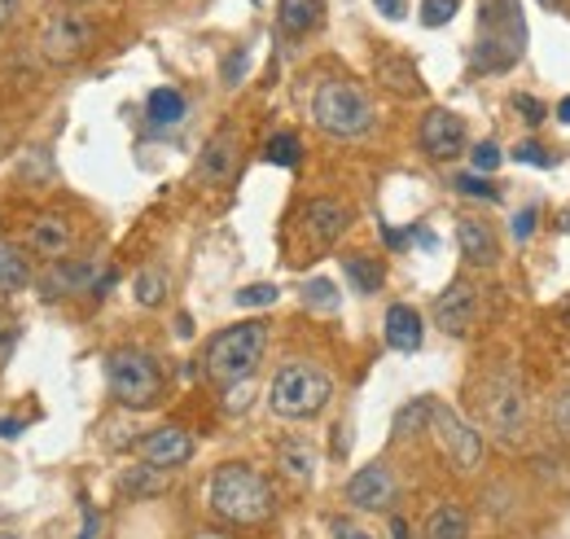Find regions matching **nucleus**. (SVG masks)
Segmentation results:
<instances>
[{
    "label": "nucleus",
    "instance_id": "nucleus-1",
    "mask_svg": "<svg viewBox=\"0 0 570 539\" xmlns=\"http://www.w3.org/2000/svg\"><path fill=\"white\" fill-rule=\"evenodd\" d=\"M207 504L219 522L233 527H259L277 513V491L264 473L246 461H228L212 473L207 482Z\"/></svg>",
    "mask_w": 570,
    "mask_h": 539
},
{
    "label": "nucleus",
    "instance_id": "nucleus-2",
    "mask_svg": "<svg viewBox=\"0 0 570 539\" xmlns=\"http://www.w3.org/2000/svg\"><path fill=\"white\" fill-rule=\"evenodd\" d=\"M264 351H268V325L264 321H242V325L219 330L207 342L203 369H207L215 386H242L264 364Z\"/></svg>",
    "mask_w": 570,
    "mask_h": 539
},
{
    "label": "nucleus",
    "instance_id": "nucleus-3",
    "mask_svg": "<svg viewBox=\"0 0 570 539\" xmlns=\"http://www.w3.org/2000/svg\"><path fill=\"white\" fill-rule=\"evenodd\" d=\"M312 119L325 136L360 140V136L373 133L377 110L356 79H321L312 92Z\"/></svg>",
    "mask_w": 570,
    "mask_h": 539
},
{
    "label": "nucleus",
    "instance_id": "nucleus-4",
    "mask_svg": "<svg viewBox=\"0 0 570 539\" xmlns=\"http://www.w3.org/2000/svg\"><path fill=\"white\" fill-rule=\"evenodd\" d=\"M527 49V22L518 0H479V70H509Z\"/></svg>",
    "mask_w": 570,
    "mask_h": 539
},
{
    "label": "nucleus",
    "instance_id": "nucleus-5",
    "mask_svg": "<svg viewBox=\"0 0 570 539\" xmlns=\"http://www.w3.org/2000/svg\"><path fill=\"white\" fill-rule=\"evenodd\" d=\"M330 400H334L330 373L316 369V364H303V360L282 364L277 378H273V386H268V408L282 421H307V416H316Z\"/></svg>",
    "mask_w": 570,
    "mask_h": 539
},
{
    "label": "nucleus",
    "instance_id": "nucleus-6",
    "mask_svg": "<svg viewBox=\"0 0 570 539\" xmlns=\"http://www.w3.org/2000/svg\"><path fill=\"white\" fill-rule=\"evenodd\" d=\"M474 408H479V425H488L504 448H513L527 425H531V408H527V391L513 373H492L483 378L479 395H474Z\"/></svg>",
    "mask_w": 570,
    "mask_h": 539
},
{
    "label": "nucleus",
    "instance_id": "nucleus-7",
    "mask_svg": "<svg viewBox=\"0 0 570 539\" xmlns=\"http://www.w3.org/2000/svg\"><path fill=\"white\" fill-rule=\"evenodd\" d=\"M106 382H110V395L124 408H154L163 400V369L158 360L141 351V346H119L106 355Z\"/></svg>",
    "mask_w": 570,
    "mask_h": 539
},
{
    "label": "nucleus",
    "instance_id": "nucleus-8",
    "mask_svg": "<svg viewBox=\"0 0 570 539\" xmlns=\"http://www.w3.org/2000/svg\"><path fill=\"white\" fill-rule=\"evenodd\" d=\"M430 434L439 439V452L448 457V465L456 473H474L483 465V434L456 408L434 400V408H430Z\"/></svg>",
    "mask_w": 570,
    "mask_h": 539
},
{
    "label": "nucleus",
    "instance_id": "nucleus-9",
    "mask_svg": "<svg viewBox=\"0 0 570 539\" xmlns=\"http://www.w3.org/2000/svg\"><path fill=\"white\" fill-rule=\"evenodd\" d=\"M92 40H97V27H92V18H83V13H58V18H49V22L40 27V53H45V62H53V67L79 62V58L92 49Z\"/></svg>",
    "mask_w": 570,
    "mask_h": 539
},
{
    "label": "nucleus",
    "instance_id": "nucleus-10",
    "mask_svg": "<svg viewBox=\"0 0 570 539\" xmlns=\"http://www.w3.org/2000/svg\"><path fill=\"white\" fill-rule=\"evenodd\" d=\"M417 145H422V154L434 158V163H452V158H461L465 145H470L465 119L452 115V110H443V106H434V110L422 115V124H417Z\"/></svg>",
    "mask_w": 570,
    "mask_h": 539
},
{
    "label": "nucleus",
    "instance_id": "nucleus-11",
    "mask_svg": "<svg viewBox=\"0 0 570 539\" xmlns=\"http://www.w3.org/2000/svg\"><path fill=\"white\" fill-rule=\"evenodd\" d=\"M347 504L360 509V513H391L395 509V500H400V482H395V473L391 465H382V461H373V465H364L347 478Z\"/></svg>",
    "mask_w": 570,
    "mask_h": 539
},
{
    "label": "nucleus",
    "instance_id": "nucleus-12",
    "mask_svg": "<svg viewBox=\"0 0 570 539\" xmlns=\"http://www.w3.org/2000/svg\"><path fill=\"white\" fill-rule=\"evenodd\" d=\"M479 321V285L456 276L439 298H434V325L448 337H465Z\"/></svg>",
    "mask_w": 570,
    "mask_h": 539
},
{
    "label": "nucleus",
    "instance_id": "nucleus-13",
    "mask_svg": "<svg viewBox=\"0 0 570 539\" xmlns=\"http://www.w3.org/2000/svg\"><path fill=\"white\" fill-rule=\"evenodd\" d=\"M347 224H352V206L338 203V198H312V203L303 206V233H307V242L316 246L312 255L330 251V246L347 233Z\"/></svg>",
    "mask_w": 570,
    "mask_h": 539
},
{
    "label": "nucleus",
    "instance_id": "nucleus-14",
    "mask_svg": "<svg viewBox=\"0 0 570 539\" xmlns=\"http://www.w3.org/2000/svg\"><path fill=\"white\" fill-rule=\"evenodd\" d=\"M237 163H242V136H237V128H219V133L203 145L198 180H203V185H228V180L237 176Z\"/></svg>",
    "mask_w": 570,
    "mask_h": 539
},
{
    "label": "nucleus",
    "instance_id": "nucleus-15",
    "mask_svg": "<svg viewBox=\"0 0 570 539\" xmlns=\"http://www.w3.org/2000/svg\"><path fill=\"white\" fill-rule=\"evenodd\" d=\"M137 457L154 470H180L194 457V439L180 425H158L154 434H145L137 443Z\"/></svg>",
    "mask_w": 570,
    "mask_h": 539
},
{
    "label": "nucleus",
    "instance_id": "nucleus-16",
    "mask_svg": "<svg viewBox=\"0 0 570 539\" xmlns=\"http://www.w3.org/2000/svg\"><path fill=\"white\" fill-rule=\"evenodd\" d=\"M456 246H461L465 264H474V268H497L500 242H497V228H492L488 219H461V224H456Z\"/></svg>",
    "mask_w": 570,
    "mask_h": 539
},
{
    "label": "nucleus",
    "instance_id": "nucleus-17",
    "mask_svg": "<svg viewBox=\"0 0 570 539\" xmlns=\"http://www.w3.org/2000/svg\"><path fill=\"white\" fill-rule=\"evenodd\" d=\"M382 334H386V346H391V351L413 355V351H422V342H426V321L417 316V307L395 303V307H386V325H382Z\"/></svg>",
    "mask_w": 570,
    "mask_h": 539
},
{
    "label": "nucleus",
    "instance_id": "nucleus-18",
    "mask_svg": "<svg viewBox=\"0 0 570 539\" xmlns=\"http://www.w3.org/2000/svg\"><path fill=\"white\" fill-rule=\"evenodd\" d=\"M321 22H325V0H282L277 4V27L289 40L312 36Z\"/></svg>",
    "mask_w": 570,
    "mask_h": 539
},
{
    "label": "nucleus",
    "instance_id": "nucleus-19",
    "mask_svg": "<svg viewBox=\"0 0 570 539\" xmlns=\"http://www.w3.org/2000/svg\"><path fill=\"white\" fill-rule=\"evenodd\" d=\"M27 242H31V251H40V255H49V259H62V255L71 251L75 233L62 215H40V219L27 228Z\"/></svg>",
    "mask_w": 570,
    "mask_h": 539
},
{
    "label": "nucleus",
    "instance_id": "nucleus-20",
    "mask_svg": "<svg viewBox=\"0 0 570 539\" xmlns=\"http://www.w3.org/2000/svg\"><path fill=\"white\" fill-rule=\"evenodd\" d=\"M97 281L92 264H58V268L45 272V298H62V294H79Z\"/></svg>",
    "mask_w": 570,
    "mask_h": 539
},
{
    "label": "nucleus",
    "instance_id": "nucleus-21",
    "mask_svg": "<svg viewBox=\"0 0 570 539\" xmlns=\"http://www.w3.org/2000/svg\"><path fill=\"white\" fill-rule=\"evenodd\" d=\"M185 110H189V101H185V92H180V88H154V92H149V101H145V115H149V124H158V128L180 124V119H185Z\"/></svg>",
    "mask_w": 570,
    "mask_h": 539
},
{
    "label": "nucleus",
    "instance_id": "nucleus-22",
    "mask_svg": "<svg viewBox=\"0 0 570 539\" xmlns=\"http://www.w3.org/2000/svg\"><path fill=\"white\" fill-rule=\"evenodd\" d=\"M426 539H470V513L461 504H439L426 518Z\"/></svg>",
    "mask_w": 570,
    "mask_h": 539
},
{
    "label": "nucleus",
    "instance_id": "nucleus-23",
    "mask_svg": "<svg viewBox=\"0 0 570 539\" xmlns=\"http://www.w3.org/2000/svg\"><path fill=\"white\" fill-rule=\"evenodd\" d=\"M27 281H31V268H27L22 251L9 246V242H0V294H18V290H27Z\"/></svg>",
    "mask_w": 570,
    "mask_h": 539
},
{
    "label": "nucleus",
    "instance_id": "nucleus-24",
    "mask_svg": "<svg viewBox=\"0 0 570 539\" xmlns=\"http://www.w3.org/2000/svg\"><path fill=\"white\" fill-rule=\"evenodd\" d=\"M343 276L356 285L360 294H377L382 290V281H386V272L377 259H368V255H347L343 259Z\"/></svg>",
    "mask_w": 570,
    "mask_h": 539
},
{
    "label": "nucleus",
    "instance_id": "nucleus-25",
    "mask_svg": "<svg viewBox=\"0 0 570 539\" xmlns=\"http://www.w3.org/2000/svg\"><path fill=\"white\" fill-rule=\"evenodd\" d=\"M167 482H163V470H154V465H137V470H128L119 478V491L128 496V500H149V496H158Z\"/></svg>",
    "mask_w": 570,
    "mask_h": 539
},
{
    "label": "nucleus",
    "instance_id": "nucleus-26",
    "mask_svg": "<svg viewBox=\"0 0 570 539\" xmlns=\"http://www.w3.org/2000/svg\"><path fill=\"white\" fill-rule=\"evenodd\" d=\"M282 470L294 478V482H312V473H316V452L303 443V439H294V443H282Z\"/></svg>",
    "mask_w": 570,
    "mask_h": 539
},
{
    "label": "nucleus",
    "instance_id": "nucleus-27",
    "mask_svg": "<svg viewBox=\"0 0 570 539\" xmlns=\"http://www.w3.org/2000/svg\"><path fill=\"white\" fill-rule=\"evenodd\" d=\"M132 294H137V303H141V307H158V303H167V272L141 268L137 272V281H132Z\"/></svg>",
    "mask_w": 570,
    "mask_h": 539
},
{
    "label": "nucleus",
    "instance_id": "nucleus-28",
    "mask_svg": "<svg viewBox=\"0 0 570 539\" xmlns=\"http://www.w3.org/2000/svg\"><path fill=\"white\" fill-rule=\"evenodd\" d=\"M264 158H268L273 167H298V158H303V145H298V136H294V133H277L273 140H268Z\"/></svg>",
    "mask_w": 570,
    "mask_h": 539
},
{
    "label": "nucleus",
    "instance_id": "nucleus-29",
    "mask_svg": "<svg viewBox=\"0 0 570 539\" xmlns=\"http://www.w3.org/2000/svg\"><path fill=\"white\" fill-rule=\"evenodd\" d=\"M430 408L434 400H417V404H409L400 416H395V439H409V434H417V430H430Z\"/></svg>",
    "mask_w": 570,
    "mask_h": 539
},
{
    "label": "nucleus",
    "instance_id": "nucleus-30",
    "mask_svg": "<svg viewBox=\"0 0 570 539\" xmlns=\"http://www.w3.org/2000/svg\"><path fill=\"white\" fill-rule=\"evenodd\" d=\"M382 70H386L382 79H386V84H391L395 92H404V97L422 92V79H417V67H413V62H386Z\"/></svg>",
    "mask_w": 570,
    "mask_h": 539
},
{
    "label": "nucleus",
    "instance_id": "nucleus-31",
    "mask_svg": "<svg viewBox=\"0 0 570 539\" xmlns=\"http://www.w3.org/2000/svg\"><path fill=\"white\" fill-rule=\"evenodd\" d=\"M452 185H456V194H465V198H488V203L500 198V189L492 180H483V171H461V176H452Z\"/></svg>",
    "mask_w": 570,
    "mask_h": 539
},
{
    "label": "nucleus",
    "instance_id": "nucleus-32",
    "mask_svg": "<svg viewBox=\"0 0 570 539\" xmlns=\"http://www.w3.org/2000/svg\"><path fill=\"white\" fill-rule=\"evenodd\" d=\"M513 110H518V119H522L527 128H540V124L549 119V106H544L540 97H531V92H518V97H513Z\"/></svg>",
    "mask_w": 570,
    "mask_h": 539
},
{
    "label": "nucleus",
    "instance_id": "nucleus-33",
    "mask_svg": "<svg viewBox=\"0 0 570 539\" xmlns=\"http://www.w3.org/2000/svg\"><path fill=\"white\" fill-rule=\"evenodd\" d=\"M303 298H307L312 307H338V285L325 281V276H316V281L303 285Z\"/></svg>",
    "mask_w": 570,
    "mask_h": 539
},
{
    "label": "nucleus",
    "instance_id": "nucleus-34",
    "mask_svg": "<svg viewBox=\"0 0 570 539\" xmlns=\"http://www.w3.org/2000/svg\"><path fill=\"white\" fill-rule=\"evenodd\" d=\"M282 298V290L277 285H250V290H237V307H273Z\"/></svg>",
    "mask_w": 570,
    "mask_h": 539
},
{
    "label": "nucleus",
    "instance_id": "nucleus-35",
    "mask_svg": "<svg viewBox=\"0 0 570 539\" xmlns=\"http://www.w3.org/2000/svg\"><path fill=\"white\" fill-rule=\"evenodd\" d=\"M470 163H474V171L492 176L500 163H504V154L497 149V140H483V145H470Z\"/></svg>",
    "mask_w": 570,
    "mask_h": 539
},
{
    "label": "nucleus",
    "instance_id": "nucleus-36",
    "mask_svg": "<svg viewBox=\"0 0 570 539\" xmlns=\"http://www.w3.org/2000/svg\"><path fill=\"white\" fill-rule=\"evenodd\" d=\"M456 18V0H422V22L426 27H448Z\"/></svg>",
    "mask_w": 570,
    "mask_h": 539
},
{
    "label": "nucleus",
    "instance_id": "nucleus-37",
    "mask_svg": "<svg viewBox=\"0 0 570 539\" xmlns=\"http://www.w3.org/2000/svg\"><path fill=\"white\" fill-rule=\"evenodd\" d=\"M513 158H518V163H527V167H553V154H549V149H540V140H522V145L513 149Z\"/></svg>",
    "mask_w": 570,
    "mask_h": 539
},
{
    "label": "nucleus",
    "instance_id": "nucleus-38",
    "mask_svg": "<svg viewBox=\"0 0 570 539\" xmlns=\"http://www.w3.org/2000/svg\"><path fill=\"white\" fill-rule=\"evenodd\" d=\"M549 421H553V430H558V434H567L570 439V386L553 395V404H549Z\"/></svg>",
    "mask_w": 570,
    "mask_h": 539
},
{
    "label": "nucleus",
    "instance_id": "nucleus-39",
    "mask_svg": "<svg viewBox=\"0 0 570 539\" xmlns=\"http://www.w3.org/2000/svg\"><path fill=\"white\" fill-rule=\"evenodd\" d=\"M535 219H540V210H535V206H522V210L513 215V237L527 242V237L535 233Z\"/></svg>",
    "mask_w": 570,
    "mask_h": 539
},
{
    "label": "nucleus",
    "instance_id": "nucleus-40",
    "mask_svg": "<svg viewBox=\"0 0 570 539\" xmlns=\"http://www.w3.org/2000/svg\"><path fill=\"white\" fill-rule=\"evenodd\" d=\"M13 342H18V325H13V316L0 312V364L13 355Z\"/></svg>",
    "mask_w": 570,
    "mask_h": 539
},
{
    "label": "nucleus",
    "instance_id": "nucleus-41",
    "mask_svg": "<svg viewBox=\"0 0 570 539\" xmlns=\"http://www.w3.org/2000/svg\"><path fill=\"white\" fill-rule=\"evenodd\" d=\"M373 4H377V13H382V18H391V22L409 18V0H373Z\"/></svg>",
    "mask_w": 570,
    "mask_h": 539
},
{
    "label": "nucleus",
    "instance_id": "nucleus-42",
    "mask_svg": "<svg viewBox=\"0 0 570 539\" xmlns=\"http://www.w3.org/2000/svg\"><path fill=\"white\" fill-rule=\"evenodd\" d=\"M330 539H373V536H368L364 527H356V522H343V518H338V522L330 527Z\"/></svg>",
    "mask_w": 570,
    "mask_h": 539
},
{
    "label": "nucleus",
    "instance_id": "nucleus-43",
    "mask_svg": "<svg viewBox=\"0 0 570 539\" xmlns=\"http://www.w3.org/2000/svg\"><path fill=\"white\" fill-rule=\"evenodd\" d=\"M242 70H246V53H233V58H228V75H224V79H228V84H242Z\"/></svg>",
    "mask_w": 570,
    "mask_h": 539
},
{
    "label": "nucleus",
    "instance_id": "nucleus-44",
    "mask_svg": "<svg viewBox=\"0 0 570 539\" xmlns=\"http://www.w3.org/2000/svg\"><path fill=\"white\" fill-rule=\"evenodd\" d=\"M391 539H413L409 536V522H404V518H395V522H391Z\"/></svg>",
    "mask_w": 570,
    "mask_h": 539
},
{
    "label": "nucleus",
    "instance_id": "nucleus-45",
    "mask_svg": "<svg viewBox=\"0 0 570 539\" xmlns=\"http://www.w3.org/2000/svg\"><path fill=\"white\" fill-rule=\"evenodd\" d=\"M553 115H558V124H570V97H562V101L553 106Z\"/></svg>",
    "mask_w": 570,
    "mask_h": 539
},
{
    "label": "nucleus",
    "instance_id": "nucleus-46",
    "mask_svg": "<svg viewBox=\"0 0 570 539\" xmlns=\"http://www.w3.org/2000/svg\"><path fill=\"white\" fill-rule=\"evenodd\" d=\"M13 9H18V0H0V27L13 18Z\"/></svg>",
    "mask_w": 570,
    "mask_h": 539
},
{
    "label": "nucleus",
    "instance_id": "nucleus-47",
    "mask_svg": "<svg viewBox=\"0 0 570 539\" xmlns=\"http://www.w3.org/2000/svg\"><path fill=\"white\" fill-rule=\"evenodd\" d=\"M18 430H22L18 421H0V434H4V439H9V434H18Z\"/></svg>",
    "mask_w": 570,
    "mask_h": 539
},
{
    "label": "nucleus",
    "instance_id": "nucleus-48",
    "mask_svg": "<svg viewBox=\"0 0 570 539\" xmlns=\"http://www.w3.org/2000/svg\"><path fill=\"white\" fill-rule=\"evenodd\" d=\"M540 4H544V9H562L567 0H540Z\"/></svg>",
    "mask_w": 570,
    "mask_h": 539
},
{
    "label": "nucleus",
    "instance_id": "nucleus-49",
    "mask_svg": "<svg viewBox=\"0 0 570 539\" xmlns=\"http://www.w3.org/2000/svg\"><path fill=\"white\" fill-rule=\"evenodd\" d=\"M0 539H13V536H0Z\"/></svg>",
    "mask_w": 570,
    "mask_h": 539
}]
</instances>
